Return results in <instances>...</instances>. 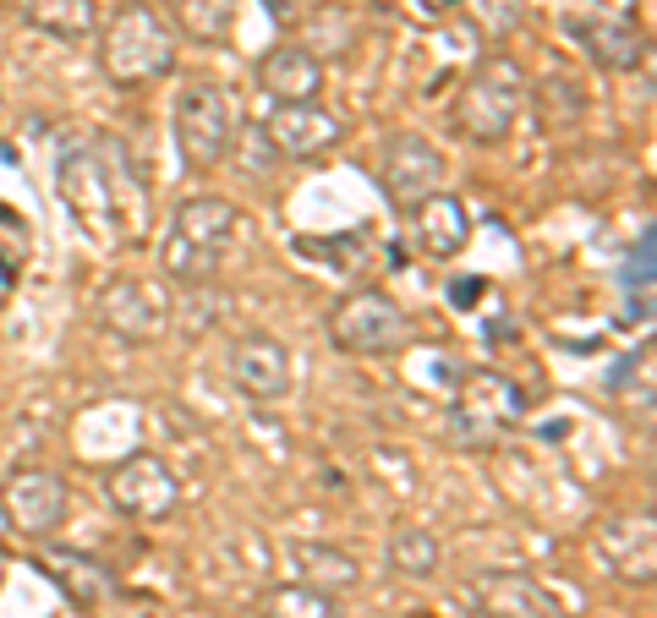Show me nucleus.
I'll return each instance as SVG.
<instances>
[{"label":"nucleus","mask_w":657,"mask_h":618,"mask_svg":"<svg viewBox=\"0 0 657 618\" xmlns=\"http://www.w3.org/2000/svg\"><path fill=\"white\" fill-rule=\"evenodd\" d=\"M121 187H143V181L127 170L116 143H72V148H61L56 192L72 209V219L88 230L94 247H127L132 241V230H127L132 219H127Z\"/></svg>","instance_id":"f257e3e1"},{"label":"nucleus","mask_w":657,"mask_h":618,"mask_svg":"<svg viewBox=\"0 0 657 618\" xmlns=\"http://www.w3.org/2000/svg\"><path fill=\"white\" fill-rule=\"evenodd\" d=\"M241 209L230 198H187L170 214V230L159 241V280L165 285H214L236 247H241Z\"/></svg>","instance_id":"f03ea898"},{"label":"nucleus","mask_w":657,"mask_h":618,"mask_svg":"<svg viewBox=\"0 0 657 618\" xmlns=\"http://www.w3.org/2000/svg\"><path fill=\"white\" fill-rule=\"evenodd\" d=\"M99 67L116 88H148L159 78L176 72V34L165 23L159 7L148 0H127L110 12V23L99 28Z\"/></svg>","instance_id":"7ed1b4c3"},{"label":"nucleus","mask_w":657,"mask_h":618,"mask_svg":"<svg viewBox=\"0 0 657 618\" xmlns=\"http://www.w3.org/2000/svg\"><path fill=\"white\" fill-rule=\"evenodd\" d=\"M241 105L236 94L219 83V78H192L181 94H176V110H170V127H176V148H181V165L192 176H208L230 159L236 138H241Z\"/></svg>","instance_id":"20e7f679"},{"label":"nucleus","mask_w":657,"mask_h":618,"mask_svg":"<svg viewBox=\"0 0 657 618\" xmlns=\"http://www.w3.org/2000/svg\"><path fill=\"white\" fill-rule=\"evenodd\" d=\"M526 94H531V88H526V78H521V67H515L510 56H482V61L471 67V78L461 83L450 121H455V132H461L466 143L493 148V143H504V138L515 132V121H521V110H526Z\"/></svg>","instance_id":"39448f33"},{"label":"nucleus","mask_w":657,"mask_h":618,"mask_svg":"<svg viewBox=\"0 0 657 618\" xmlns=\"http://www.w3.org/2000/svg\"><path fill=\"white\" fill-rule=\"evenodd\" d=\"M521 416H526V400H521V389L504 372H493V367L461 372V389L450 400V438H455V449H493Z\"/></svg>","instance_id":"423d86ee"},{"label":"nucleus","mask_w":657,"mask_h":618,"mask_svg":"<svg viewBox=\"0 0 657 618\" xmlns=\"http://www.w3.org/2000/svg\"><path fill=\"white\" fill-rule=\"evenodd\" d=\"M329 340L346 356H395L401 345H411V318L395 296L362 285L329 307Z\"/></svg>","instance_id":"0eeeda50"},{"label":"nucleus","mask_w":657,"mask_h":618,"mask_svg":"<svg viewBox=\"0 0 657 618\" xmlns=\"http://www.w3.org/2000/svg\"><path fill=\"white\" fill-rule=\"evenodd\" d=\"M99 323L127 345H154L176 323V296L159 274H121L99 296Z\"/></svg>","instance_id":"6e6552de"},{"label":"nucleus","mask_w":657,"mask_h":618,"mask_svg":"<svg viewBox=\"0 0 657 618\" xmlns=\"http://www.w3.org/2000/svg\"><path fill=\"white\" fill-rule=\"evenodd\" d=\"M444 176H450L444 154H439L428 138H417V132H395V138L379 148V192H384L390 209H401V214H411V209H422L433 192H444Z\"/></svg>","instance_id":"1a4fd4ad"},{"label":"nucleus","mask_w":657,"mask_h":618,"mask_svg":"<svg viewBox=\"0 0 657 618\" xmlns=\"http://www.w3.org/2000/svg\"><path fill=\"white\" fill-rule=\"evenodd\" d=\"M105 498L127 520H165L181 503V482H176V471L159 454L138 449V454H127L121 465L105 471Z\"/></svg>","instance_id":"9d476101"},{"label":"nucleus","mask_w":657,"mask_h":618,"mask_svg":"<svg viewBox=\"0 0 657 618\" xmlns=\"http://www.w3.org/2000/svg\"><path fill=\"white\" fill-rule=\"evenodd\" d=\"M225 378L252 400V405H279L290 400V383H296V367H290V350L274 340V334H236L230 350H225Z\"/></svg>","instance_id":"9b49d317"},{"label":"nucleus","mask_w":657,"mask_h":618,"mask_svg":"<svg viewBox=\"0 0 657 618\" xmlns=\"http://www.w3.org/2000/svg\"><path fill=\"white\" fill-rule=\"evenodd\" d=\"M0 509H7L12 531L23 536H50L67 509H72V487L61 471H45V465H28V471H12L7 487H0Z\"/></svg>","instance_id":"f8f14e48"},{"label":"nucleus","mask_w":657,"mask_h":618,"mask_svg":"<svg viewBox=\"0 0 657 618\" xmlns=\"http://www.w3.org/2000/svg\"><path fill=\"white\" fill-rule=\"evenodd\" d=\"M263 143L279 154V159H318L329 148L346 143V121L335 110H323L318 99L312 105H274L263 116Z\"/></svg>","instance_id":"ddd939ff"},{"label":"nucleus","mask_w":657,"mask_h":618,"mask_svg":"<svg viewBox=\"0 0 657 618\" xmlns=\"http://www.w3.org/2000/svg\"><path fill=\"white\" fill-rule=\"evenodd\" d=\"M564 34L602 72H635V67H646V34L630 17H619V12H564Z\"/></svg>","instance_id":"4468645a"},{"label":"nucleus","mask_w":657,"mask_h":618,"mask_svg":"<svg viewBox=\"0 0 657 618\" xmlns=\"http://www.w3.org/2000/svg\"><path fill=\"white\" fill-rule=\"evenodd\" d=\"M597 558L608 563L613 580L624 585H652L657 580V536H652V514H613L592 531Z\"/></svg>","instance_id":"2eb2a0df"},{"label":"nucleus","mask_w":657,"mask_h":618,"mask_svg":"<svg viewBox=\"0 0 657 618\" xmlns=\"http://www.w3.org/2000/svg\"><path fill=\"white\" fill-rule=\"evenodd\" d=\"M258 88L274 105H312L318 88H323V61L301 39H285V45L258 56Z\"/></svg>","instance_id":"dca6fc26"},{"label":"nucleus","mask_w":657,"mask_h":618,"mask_svg":"<svg viewBox=\"0 0 657 618\" xmlns=\"http://www.w3.org/2000/svg\"><path fill=\"white\" fill-rule=\"evenodd\" d=\"M285 558H290L296 585H312L323 596H341V591L362 585V563L335 542H285Z\"/></svg>","instance_id":"f3484780"},{"label":"nucleus","mask_w":657,"mask_h":618,"mask_svg":"<svg viewBox=\"0 0 657 618\" xmlns=\"http://www.w3.org/2000/svg\"><path fill=\"white\" fill-rule=\"evenodd\" d=\"M477 607L488 618H559V602L548 596V585L537 574H515V569L482 574L477 580Z\"/></svg>","instance_id":"a211bd4d"},{"label":"nucleus","mask_w":657,"mask_h":618,"mask_svg":"<svg viewBox=\"0 0 657 618\" xmlns=\"http://www.w3.org/2000/svg\"><path fill=\"white\" fill-rule=\"evenodd\" d=\"M411 230L428 258H461L471 241V209L450 192H433L422 209H411Z\"/></svg>","instance_id":"6ab92c4d"},{"label":"nucleus","mask_w":657,"mask_h":618,"mask_svg":"<svg viewBox=\"0 0 657 618\" xmlns=\"http://www.w3.org/2000/svg\"><path fill=\"white\" fill-rule=\"evenodd\" d=\"M236 7L241 0H165V23L176 39L192 45H225L236 28Z\"/></svg>","instance_id":"aec40b11"},{"label":"nucleus","mask_w":657,"mask_h":618,"mask_svg":"<svg viewBox=\"0 0 657 618\" xmlns=\"http://www.w3.org/2000/svg\"><path fill=\"white\" fill-rule=\"evenodd\" d=\"M23 23H34L50 39H88L99 28V7L94 0H17Z\"/></svg>","instance_id":"412c9836"},{"label":"nucleus","mask_w":657,"mask_h":618,"mask_svg":"<svg viewBox=\"0 0 657 618\" xmlns=\"http://www.w3.org/2000/svg\"><path fill=\"white\" fill-rule=\"evenodd\" d=\"M439 563H444V547H439V536L428 531V525H395L390 531V569L395 574H406V580H428V574H439Z\"/></svg>","instance_id":"4be33fe9"},{"label":"nucleus","mask_w":657,"mask_h":618,"mask_svg":"<svg viewBox=\"0 0 657 618\" xmlns=\"http://www.w3.org/2000/svg\"><path fill=\"white\" fill-rule=\"evenodd\" d=\"M45 569H56L50 580H56L77 607H99L105 596H116L110 569H99V563H88V558H77V552H67V558H45Z\"/></svg>","instance_id":"5701e85b"},{"label":"nucleus","mask_w":657,"mask_h":618,"mask_svg":"<svg viewBox=\"0 0 657 618\" xmlns=\"http://www.w3.org/2000/svg\"><path fill=\"white\" fill-rule=\"evenodd\" d=\"M258 607H263V618H341V613H335V596H323V591H312V585H296V580L268 585Z\"/></svg>","instance_id":"b1692460"},{"label":"nucleus","mask_w":657,"mask_h":618,"mask_svg":"<svg viewBox=\"0 0 657 618\" xmlns=\"http://www.w3.org/2000/svg\"><path fill=\"white\" fill-rule=\"evenodd\" d=\"M466 17L477 23L482 39H510L526 17V0H466Z\"/></svg>","instance_id":"393cba45"},{"label":"nucleus","mask_w":657,"mask_h":618,"mask_svg":"<svg viewBox=\"0 0 657 618\" xmlns=\"http://www.w3.org/2000/svg\"><path fill=\"white\" fill-rule=\"evenodd\" d=\"M652 252H657V236L652 230H641V247L630 252V269H624V285H652Z\"/></svg>","instance_id":"a878e982"},{"label":"nucleus","mask_w":657,"mask_h":618,"mask_svg":"<svg viewBox=\"0 0 657 618\" xmlns=\"http://www.w3.org/2000/svg\"><path fill=\"white\" fill-rule=\"evenodd\" d=\"M116 618H170L159 602H148V596H121V613Z\"/></svg>","instance_id":"bb28decb"},{"label":"nucleus","mask_w":657,"mask_h":618,"mask_svg":"<svg viewBox=\"0 0 657 618\" xmlns=\"http://www.w3.org/2000/svg\"><path fill=\"white\" fill-rule=\"evenodd\" d=\"M263 7H268V17L290 23V17H296V7H301V0H263Z\"/></svg>","instance_id":"cd10ccee"},{"label":"nucleus","mask_w":657,"mask_h":618,"mask_svg":"<svg viewBox=\"0 0 657 618\" xmlns=\"http://www.w3.org/2000/svg\"><path fill=\"white\" fill-rule=\"evenodd\" d=\"M422 12H444V7H455V0H417Z\"/></svg>","instance_id":"c85d7f7f"}]
</instances>
